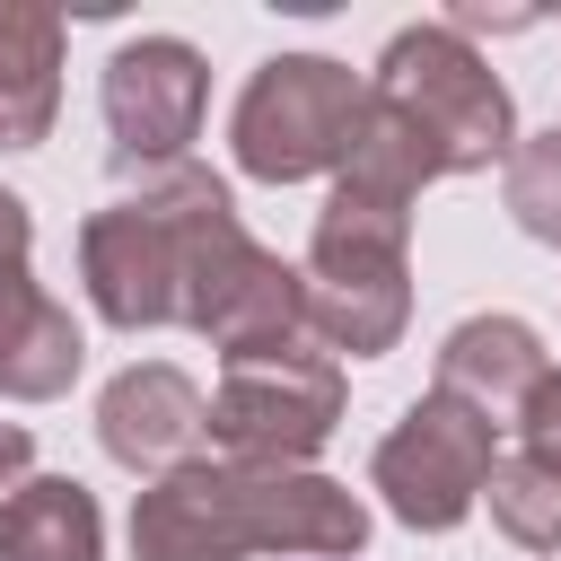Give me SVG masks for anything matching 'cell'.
<instances>
[{
	"label": "cell",
	"mask_w": 561,
	"mask_h": 561,
	"mask_svg": "<svg viewBox=\"0 0 561 561\" xmlns=\"http://www.w3.org/2000/svg\"><path fill=\"white\" fill-rule=\"evenodd\" d=\"M508 430H517V456H535V465H552V473H561V368H543V377H535V394L517 403V421H508Z\"/></svg>",
	"instance_id": "cell-16"
},
{
	"label": "cell",
	"mask_w": 561,
	"mask_h": 561,
	"mask_svg": "<svg viewBox=\"0 0 561 561\" xmlns=\"http://www.w3.org/2000/svg\"><path fill=\"white\" fill-rule=\"evenodd\" d=\"M500 202H508V219H517L535 245H561V123L508 149V167H500Z\"/></svg>",
	"instance_id": "cell-15"
},
{
	"label": "cell",
	"mask_w": 561,
	"mask_h": 561,
	"mask_svg": "<svg viewBox=\"0 0 561 561\" xmlns=\"http://www.w3.org/2000/svg\"><path fill=\"white\" fill-rule=\"evenodd\" d=\"M26 465H35V430L0 421V491H18V482H26Z\"/></svg>",
	"instance_id": "cell-18"
},
{
	"label": "cell",
	"mask_w": 561,
	"mask_h": 561,
	"mask_svg": "<svg viewBox=\"0 0 561 561\" xmlns=\"http://www.w3.org/2000/svg\"><path fill=\"white\" fill-rule=\"evenodd\" d=\"M202 438H210V394L175 359H131L123 377H105V394H96V447L123 473L158 482V473L193 465Z\"/></svg>",
	"instance_id": "cell-9"
},
{
	"label": "cell",
	"mask_w": 561,
	"mask_h": 561,
	"mask_svg": "<svg viewBox=\"0 0 561 561\" xmlns=\"http://www.w3.org/2000/svg\"><path fill=\"white\" fill-rule=\"evenodd\" d=\"M0 254H35V210L0 184Z\"/></svg>",
	"instance_id": "cell-17"
},
{
	"label": "cell",
	"mask_w": 561,
	"mask_h": 561,
	"mask_svg": "<svg viewBox=\"0 0 561 561\" xmlns=\"http://www.w3.org/2000/svg\"><path fill=\"white\" fill-rule=\"evenodd\" d=\"M368 79L333 53H272L237 114H228V149L254 184H307V175H342L351 131H359Z\"/></svg>",
	"instance_id": "cell-5"
},
{
	"label": "cell",
	"mask_w": 561,
	"mask_h": 561,
	"mask_svg": "<svg viewBox=\"0 0 561 561\" xmlns=\"http://www.w3.org/2000/svg\"><path fill=\"white\" fill-rule=\"evenodd\" d=\"M88 368L79 316L26 272V254H0V394L9 403H53Z\"/></svg>",
	"instance_id": "cell-10"
},
{
	"label": "cell",
	"mask_w": 561,
	"mask_h": 561,
	"mask_svg": "<svg viewBox=\"0 0 561 561\" xmlns=\"http://www.w3.org/2000/svg\"><path fill=\"white\" fill-rule=\"evenodd\" d=\"M368 96L394 105V123L421 140V158L438 175H482L491 158L508 167L517 149V105H508V79L473 53V35H456L447 18L430 26H403L377 70H368Z\"/></svg>",
	"instance_id": "cell-4"
},
{
	"label": "cell",
	"mask_w": 561,
	"mask_h": 561,
	"mask_svg": "<svg viewBox=\"0 0 561 561\" xmlns=\"http://www.w3.org/2000/svg\"><path fill=\"white\" fill-rule=\"evenodd\" d=\"M491 465H500V421H482L473 403H456V394L430 386V394L403 403V421L377 438L368 491L386 500L394 526H412V535H456V526L482 508Z\"/></svg>",
	"instance_id": "cell-6"
},
{
	"label": "cell",
	"mask_w": 561,
	"mask_h": 561,
	"mask_svg": "<svg viewBox=\"0 0 561 561\" xmlns=\"http://www.w3.org/2000/svg\"><path fill=\"white\" fill-rule=\"evenodd\" d=\"M412 324V193L342 167L307 237V342L324 359H386Z\"/></svg>",
	"instance_id": "cell-3"
},
{
	"label": "cell",
	"mask_w": 561,
	"mask_h": 561,
	"mask_svg": "<svg viewBox=\"0 0 561 561\" xmlns=\"http://www.w3.org/2000/svg\"><path fill=\"white\" fill-rule=\"evenodd\" d=\"M368 500L316 465H237L193 456L131 491V561H359Z\"/></svg>",
	"instance_id": "cell-2"
},
{
	"label": "cell",
	"mask_w": 561,
	"mask_h": 561,
	"mask_svg": "<svg viewBox=\"0 0 561 561\" xmlns=\"http://www.w3.org/2000/svg\"><path fill=\"white\" fill-rule=\"evenodd\" d=\"M491 526L517 543V552H561V473L552 465H535V456H500L491 465Z\"/></svg>",
	"instance_id": "cell-14"
},
{
	"label": "cell",
	"mask_w": 561,
	"mask_h": 561,
	"mask_svg": "<svg viewBox=\"0 0 561 561\" xmlns=\"http://www.w3.org/2000/svg\"><path fill=\"white\" fill-rule=\"evenodd\" d=\"M543 368H552V359H543V342H535L526 316H465V324L438 342V377H430V386L456 394V403H473L482 421L508 430Z\"/></svg>",
	"instance_id": "cell-11"
},
{
	"label": "cell",
	"mask_w": 561,
	"mask_h": 561,
	"mask_svg": "<svg viewBox=\"0 0 561 561\" xmlns=\"http://www.w3.org/2000/svg\"><path fill=\"white\" fill-rule=\"evenodd\" d=\"M0 561H105V508L79 473H26L0 491Z\"/></svg>",
	"instance_id": "cell-13"
},
{
	"label": "cell",
	"mask_w": 561,
	"mask_h": 561,
	"mask_svg": "<svg viewBox=\"0 0 561 561\" xmlns=\"http://www.w3.org/2000/svg\"><path fill=\"white\" fill-rule=\"evenodd\" d=\"M105 131H114V158L123 167H175L210 114V61L184 44V35H131L114 61H105Z\"/></svg>",
	"instance_id": "cell-8"
},
{
	"label": "cell",
	"mask_w": 561,
	"mask_h": 561,
	"mask_svg": "<svg viewBox=\"0 0 561 561\" xmlns=\"http://www.w3.org/2000/svg\"><path fill=\"white\" fill-rule=\"evenodd\" d=\"M61 9L0 0V149H44L61 114Z\"/></svg>",
	"instance_id": "cell-12"
},
{
	"label": "cell",
	"mask_w": 561,
	"mask_h": 561,
	"mask_svg": "<svg viewBox=\"0 0 561 561\" xmlns=\"http://www.w3.org/2000/svg\"><path fill=\"white\" fill-rule=\"evenodd\" d=\"M254 254L237 193L175 158L149 167L140 193H114L105 210H88L79 228V289L114 333H158V324H202V307L228 289V272Z\"/></svg>",
	"instance_id": "cell-1"
},
{
	"label": "cell",
	"mask_w": 561,
	"mask_h": 561,
	"mask_svg": "<svg viewBox=\"0 0 561 561\" xmlns=\"http://www.w3.org/2000/svg\"><path fill=\"white\" fill-rule=\"evenodd\" d=\"M342 430V359L324 351H263L228 359L210 386V447L237 465H307Z\"/></svg>",
	"instance_id": "cell-7"
}]
</instances>
